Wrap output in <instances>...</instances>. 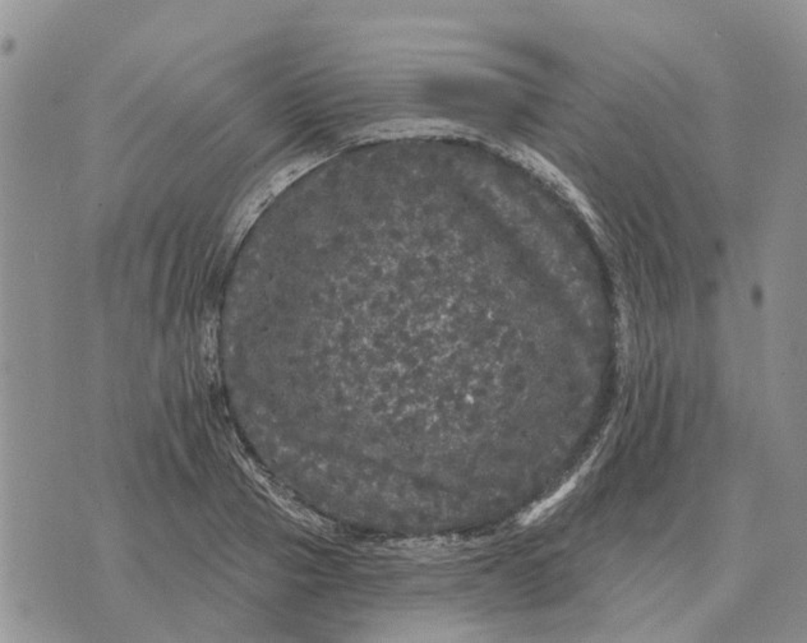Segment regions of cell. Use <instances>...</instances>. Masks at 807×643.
<instances>
[{"mask_svg": "<svg viewBox=\"0 0 807 643\" xmlns=\"http://www.w3.org/2000/svg\"><path fill=\"white\" fill-rule=\"evenodd\" d=\"M573 486H575V481H573H573H569L567 484L563 485L562 488H561V489H560L557 493H554V494L552 495L551 498H548V499H545V502H542V503L535 505L534 508H533L530 512L526 514L525 521H524V522L530 523L533 522V521H535V520H538V518H539L542 514H545V513L547 512L548 509H551L552 507H554V505H557V504L560 503V502L562 501L563 498H564L566 495L569 494V493L573 490Z\"/></svg>", "mask_w": 807, "mask_h": 643, "instance_id": "obj_1", "label": "cell"}]
</instances>
